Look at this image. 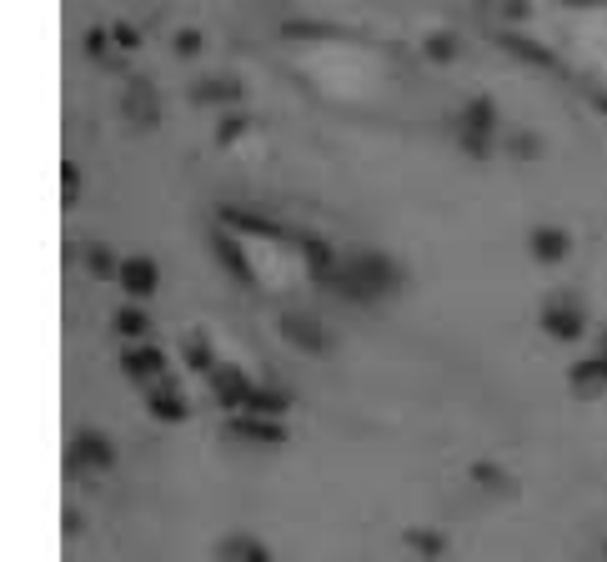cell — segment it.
Segmentation results:
<instances>
[{"mask_svg":"<svg viewBox=\"0 0 607 562\" xmlns=\"http://www.w3.org/2000/svg\"><path fill=\"white\" fill-rule=\"evenodd\" d=\"M422 51L432 55V61H457V55H462V46H457V36H447V30H432V36L422 40Z\"/></svg>","mask_w":607,"mask_h":562,"instance_id":"obj_22","label":"cell"},{"mask_svg":"<svg viewBox=\"0 0 607 562\" xmlns=\"http://www.w3.org/2000/svg\"><path fill=\"white\" fill-rule=\"evenodd\" d=\"M276 332H282V341L292 347V352H307V357L332 352V332H326V322H317V316H307V312H282Z\"/></svg>","mask_w":607,"mask_h":562,"instance_id":"obj_6","label":"cell"},{"mask_svg":"<svg viewBox=\"0 0 607 562\" xmlns=\"http://www.w3.org/2000/svg\"><path fill=\"white\" fill-rule=\"evenodd\" d=\"M517 151V157H537V141H532V136H517V141H507Z\"/></svg>","mask_w":607,"mask_h":562,"instance_id":"obj_29","label":"cell"},{"mask_svg":"<svg viewBox=\"0 0 607 562\" xmlns=\"http://www.w3.org/2000/svg\"><path fill=\"white\" fill-rule=\"evenodd\" d=\"M246 412L251 417H286L292 412V392H282V387H257V397H251Z\"/></svg>","mask_w":607,"mask_h":562,"instance_id":"obj_19","label":"cell"},{"mask_svg":"<svg viewBox=\"0 0 607 562\" xmlns=\"http://www.w3.org/2000/svg\"><path fill=\"white\" fill-rule=\"evenodd\" d=\"M568 387H572L578 397H597V392H607V347H597L593 357H582V362H572Z\"/></svg>","mask_w":607,"mask_h":562,"instance_id":"obj_14","label":"cell"},{"mask_svg":"<svg viewBox=\"0 0 607 562\" xmlns=\"http://www.w3.org/2000/svg\"><path fill=\"white\" fill-rule=\"evenodd\" d=\"M111 36H116V46H121V51H136V46H141L136 26H126V21H121V26H111Z\"/></svg>","mask_w":607,"mask_h":562,"instance_id":"obj_27","label":"cell"},{"mask_svg":"<svg viewBox=\"0 0 607 562\" xmlns=\"http://www.w3.org/2000/svg\"><path fill=\"white\" fill-rule=\"evenodd\" d=\"M121 377H126L131 387H141V392H151L156 382L171 377V362L156 341H131L126 352H121Z\"/></svg>","mask_w":607,"mask_h":562,"instance_id":"obj_5","label":"cell"},{"mask_svg":"<svg viewBox=\"0 0 607 562\" xmlns=\"http://www.w3.org/2000/svg\"><path fill=\"white\" fill-rule=\"evenodd\" d=\"M182 352H186V366H191V372H201V377H211V372L221 366V357L211 352V341L201 337V332H191V337L182 341Z\"/></svg>","mask_w":607,"mask_h":562,"instance_id":"obj_18","label":"cell"},{"mask_svg":"<svg viewBox=\"0 0 607 562\" xmlns=\"http://www.w3.org/2000/svg\"><path fill=\"white\" fill-rule=\"evenodd\" d=\"M86 266H91V276H111V282H116V272H121V262H116V257H111L106 247H91V251H86Z\"/></svg>","mask_w":607,"mask_h":562,"instance_id":"obj_23","label":"cell"},{"mask_svg":"<svg viewBox=\"0 0 607 562\" xmlns=\"http://www.w3.org/2000/svg\"><path fill=\"white\" fill-rule=\"evenodd\" d=\"M116 287L126 291V301H151L156 287H161V266H156V257H146V251H131V257H121Z\"/></svg>","mask_w":607,"mask_h":562,"instance_id":"obj_7","label":"cell"},{"mask_svg":"<svg viewBox=\"0 0 607 562\" xmlns=\"http://www.w3.org/2000/svg\"><path fill=\"white\" fill-rule=\"evenodd\" d=\"M503 136V116H497V101L492 96H472L462 111V146L472 151V157H487L492 141Z\"/></svg>","mask_w":607,"mask_h":562,"instance_id":"obj_4","label":"cell"},{"mask_svg":"<svg viewBox=\"0 0 607 562\" xmlns=\"http://www.w3.org/2000/svg\"><path fill=\"white\" fill-rule=\"evenodd\" d=\"M216 558L221 562H276V552H272V542L257 533H226L216 542Z\"/></svg>","mask_w":607,"mask_h":562,"instance_id":"obj_12","label":"cell"},{"mask_svg":"<svg viewBox=\"0 0 607 562\" xmlns=\"http://www.w3.org/2000/svg\"><path fill=\"white\" fill-rule=\"evenodd\" d=\"M211 251H216V262L226 266V272H232L241 287H251V276H257V272H251V262H246L241 241H236L232 232H216V236H211Z\"/></svg>","mask_w":607,"mask_h":562,"instance_id":"obj_16","label":"cell"},{"mask_svg":"<svg viewBox=\"0 0 607 562\" xmlns=\"http://www.w3.org/2000/svg\"><path fill=\"white\" fill-rule=\"evenodd\" d=\"M61 186H65V207H76V201H80V166H76V161H65Z\"/></svg>","mask_w":607,"mask_h":562,"instance_id":"obj_25","label":"cell"},{"mask_svg":"<svg viewBox=\"0 0 607 562\" xmlns=\"http://www.w3.org/2000/svg\"><path fill=\"white\" fill-rule=\"evenodd\" d=\"M537 322H543V332L553 341H562V347H578V341H587V327H593L587 301L572 297V291H557V297H547Z\"/></svg>","mask_w":607,"mask_h":562,"instance_id":"obj_3","label":"cell"},{"mask_svg":"<svg viewBox=\"0 0 607 562\" xmlns=\"http://www.w3.org/2000/svg\"><path fill=\"white\" fill-rule=\"evenodd\" d=\"M121 116L131 121V126H161V96H156V86L146 76H131L126 80V96H121Z\"/></svg>","mask_w":607,"mask_h":562,"instance_id":"obj_10","label":"cell"},{"mask_svg":"<svg viewBox=\"0 0 607 562\" xmlns=\"http://www.w3.org/2000/svg\"><path fill=\"white\" fill-rule=\"evenodd\" d=\"M141 397H146V412H151L161 427H182V422L191 417V402H186V392H182V382L176 377L156 382L151 392H141Z\"/></svg>","mask_w":607,"mask_h":562,"instance_id":"obj_9","label":"cell"},{"mask_svg":"<svg viewBox=\"0 0 607 562\" xmlns=\"http://www.w3.org/2000/svg\"><path fill=\"white\" fill-rule=\"evenodd\" d=\"M232 437H241V442H251V447H282L286 427H282V417H251V412H236Z\"/></svg>","mask_w":607,"mask_h":562,"instance_id":"obj_13","label":"cell"},{"mask_svg":"<svg viewBox=\"0 0 607 562\" xmlns=\"http://www.w3.org/2000/svg\"><path fill=\"white\" fill-rule=\"evenodd\" d=\"M503 51H512V55H522V61H532V66H557L553 61V51H543V46H532L522 30H507L503 36Z\"/></svg>","mask_w":607,"mask_h":562,"instance_id":"obj_20","label":"cell"},{"mask_svg":"<svg viewBox=\"0 0 607 562\" xmlns=\"http://www.w3.org/2000/svg\"><path fill=\"white\" fill-rule=\"evenodd\" d=\"M116 337L126 341H151V312H146V301H126L116 312Z\"/></svg>","mask_w":607,"mask_h":562,"instance_id":"obj_17","label":"cell"},{"mask_svg":"<svg viewBox=\"0 0 607 562\" xmlns=\"http://www.w3.org/2000/svg\"><path fill=\"white\" fill-rule=\"evenodd\" d=\"M201 51V30H176V55H196Z\"/></svg>","mask_w":607,"mask_h":562,"instance_id":"obj_28","label":"cell"},{"mask_svg":"<svg viewBox=\"0 0 607 562\" xmlns=\"http://www.w3.org/2000/svg\"><path fill=\"white\" fill-rule=\"evenodd\" d=\"M572 5H587V0H572Z\"/></svg>","mask_w":607,"mask_h":562,"instance_id":"obj_31","label":"cell"},{"mask_svg":"<svg viewBox=\"0 0 607 562\" xmlns=\"http://www.w3.org/2000/svg\"><path fill=\"white\" fill-rule=\"evenodd\" d=\"M246 132H251V116H246V111H221V126H216V141L221 146L241 141Z\"/></svg>","mask_w":607,"mask_h":562,"instance_id":"obj_21","label":"cell"},{"mask_svg":"<svg viewBox=\"0 0 607 562\" xmlns=\"http://www.w3.org/2000/svg\"><path fill=\"white\" fill-rule=\"evenodd\" d=\"M326 287H332L336 297L357 301V307H376V301L397 297L401 266H397V257H387V251H351L347 262H336V272H332Z\"/></svg>","mask_w":607,"mask_h":562,"instance_id":"obj_1","label":"cell"},{"mask_svg":"<svg viewBox=\"0 0 607 562\" xmlns=\"http://www.w3.org/2000/svg\"><path fill=\"white\" fill-rule=\"evenodd\" d=\"M478 477L492 487V492H503V472H497V467H478Z\"/></svg>","mask_w":607,"mask_h":562,"instance_id":"obj_30","label":"cell"},{"mask_svg":"<svg viewBox=\"0 0 607 562\" xmlns=\"http://www.w3.org/2000/svg\"><path fill=\"white\" fill-rule=\"evenodd\" d=\"M86 55H91V61H101V55H111V30H101V26H96L91 36H86Z\"/></svg>","mask_w":607,"mask_h":562,"instance_id":"obj_26","label":"cell"},{"mask_svg":"<svg viewBox=\"0 0 607 562\" xmlns=\"http://www.w3.org/2000/svg\"><path fill=\"white\" fill-rule=\"evenodd\" d=\"M528 257L537 266H562L572 257V232L568 226H532L528 232Z\"/></svg>","mask_w":607,"mask_h":562,"instance_id":"obj_11","label":"cell"},{"mask_svg":"<svg viewBox=\"0 0 607 562\" xmlns=\"http://www.w3.org/2000/svg\"><path fill=\"white\" fill-rule=\"evenodd\" d=\"M116 467V447L101 427H76L71 442H65V472L71 477H101V472Z\"/></svg>","mask_w":607,"mask_h":562,"instance_id":"obj_2","label":"cell"},{"mask_svg":"<svg viewBox=\"0 0 607 562\" xmlns=\"http://www.w3.org/2000/svg\"><path fill=\"white\" fill-rule=\"evenodd\" d=\"M191 101H196V105H216V111H226V105L241 101V80H232V76H201V80L191 86Z\"/></svg>","mask_w":607,"mask_h":562,"instance_id":"obj_15","label":"cell"},{"mask_svg":"<svg viewBox=\"0 0 607 562\" xmlns=\"http://www.w3.org/2000/svg\"><path fill=\"white\" fill-rule=\"evenodd\" d=\"M407 542H412L417 552H426V558H437V552L447 548V542H442V533H422V527H417V533H407Z\"/></svg>","mask_w":607,"mask_h":562,"instance_id":"obj_24","label":"cell"},{"mask_svg":"<svg viewBox=\"0 0 607 562\" xmlns=\"http://www.w3.org/2000/svg\"><path fill=\"white\" fill-rule=\"evenodd\" d=\"M207 382H211V392H216L221 412H232V417H236V412H246V407H251V397H257V382L246 377L236 362H221Z\"/></svg>","mask_w":607,"mask_h":562,"instance_id":"obj_8","label":"cell"}]
</instances>
